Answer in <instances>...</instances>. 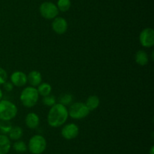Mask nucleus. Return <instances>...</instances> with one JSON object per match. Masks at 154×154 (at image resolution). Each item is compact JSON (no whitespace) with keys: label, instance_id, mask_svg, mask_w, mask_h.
<instances>
[{"label":"nucleus","instance_id":"9b49d317","mask_svg":"<svg viewBox=\"0 0 154 154\" xmlns=\"http://www.w3.org/2000/svg\"><path fill=\"white\" fill-rule=\"evenodd\" d=\"M25 124L30 129L38 128L40 124V118L35 113H29L26 116Z\"/></svg>","mask_w":154,"mask_h":154},{"label":"nucleus","instance_id":"4468645a","mask_svg":"<svg viewBox=\"0 0 154 154\" xmlns=\"http://www.w3.org/2000/svg\"><path fill=\"white\" fill-rule=\"evenodd\" d=\"M135 60L139 66H144L149 62V56L144 50H139L135 55Z\"/></svg>","mask_w":154,"mask_h":154},{"label":"nucleus","instance_id":"20e7f679","mask_svg":"<svg viewBox=\"0 0 154 154\" xmlns=\"http://www.w3.org/2000/svg\"><path fill=\"white\" fill-rule=\"evenodd\" d=\"M29 151L32 154H42L47 148V140L41 134H35L29 140Z\"/></svg>","mask_w":154,"mask_h":154},{"label":"nucleus","instance_id":"6e6552de","mask_svg":"<svg viewBox=\"0 0 154 154\" xmlns=\"http://www.w3.org/2000/svg\"><path fill=\"white\" fill-rule=\"evenodd\" d=\"M79 134V127L75 123H68L63 127L61 135L66 140H73Z\"/></svg>","mask_w":154,"mask_h":154},{"label":"nucleus","instance_id":"393cba45","mask_svg":"<svg viewBox=\"0 0 154 154\" xmlns=\"http://www.w3.org/2000/svg\"><path fill=\"white\" fill-rule=\"evenodd\" d=\"M150 154H154V146H152L150 149Z\"/></svg>","mask_w":154,"mask_h":154},{"label":"nucleus","instance_id":"aec40b11","mask_svg":"<svg viewBox=\"0 0 154 154\" xmlns=\"http://www.w3.org/2000/svg\"><path fill=\"white\" fill-rule=\"evenodd\" d=\"M57 6L59 11H61L62 12H66L70 8L71 1L70 0H58Z\"/></svg>","mask_w":154,"mask_h":154},{"label":"nucleus","instance_id":"9d476101","mask_svg":"<svg viewBox=\"0 0 154 154\" xmlns=\"http://www.w3.org/2000/svg\"><path fill=\"white\" fill-rule=\"evenodd\" d=\"M11 82L14 86L16 87H22L27 83V75L22 71H14L12 72L10 77Z\"/></svg>","mask_w":154,"mask_h":154},{"label":"nucleus","instance_id":"a878e982","mask_svg":"<svg viewBox=\"0 0 154 154\" xmlns=\"http://www.w3.org/2000/svg\"><path fill=\"white\" fill-rule=\"evenodd\" d=\"M2 98H3V92H2V90L0 88V101L2 100Z\"/></svg>","mask_w":154,"mask_h":154},{"label":"nucleus","instance_id":"f03ea898","mask_svg":"<svg viewBox=\"0 0 154 154\" xmlns=\"http://www.w3.org/2000/svg\"><path fill=\"white\" fill-rule=\"evenodd\" d=\"M39 99V94L37 88L32 86H28L23 89L20 95V100L23 105L28 108H31L36 105Z\"/></svg>","mask_w":154,"mask_h":154},{"label":"nucleus","instance_id":"5701e85b","mask_svg":"<svg viewBox=\"0 0 154 154\" xmlns=\"http://www.w3.org/2000/svg\"><path fill=\"white\" fill-rule=\"evenodd\" d=\"M8 80V73L5 69L0 67V85H3Z\"/></svg>","mask_w":154,"mask_h":154},{"label":"nucleus","instance_id":"423d86ee","mask_svg":"<svg viewBox=\"0 0 154 154\" xmlns=\"http://www.w3.org/2000/svg\"><path fill=\"white\" fill-rule=\"evenodd\" d=\"M41 15L45 19L52 20L57 18L59 14V9L55 4L51 2H45L39 8Z\"/></svg>","mask_w":154,"mask_h":154},{"label":"nucleus","instance_id":"f8f14e48","mask_svg":"<svg viewBox=\"0 0 154 154\" xmlns=\"http://www.w3.org/2000/svg\"><path fill=\"white\" fill-rule=\"evenodd\" d=\"M27 80L30 84V86L38 87L42 82V75L40 72L37 70H32L27 75Z\"/></svg>","mask_w":154,"mask_h":154},{"label":"nucleus","instance_id":"6ab92c4d","mask_svg":"<svg viewBox=\"0 0 154 154\" xmlns=\"http://www.w3.org/2000/svg\"><path fill=\"white\" fill-rule=\"evenodd\" d=\"M13 149L17 152H25L27 150V145L23 140H16L13 144Z\"/></svg>","mask_w":154,"mask_h":154},{"label":"nucleus","instance_id":"dca6fc26","mask_svg":"<svg viewBox=\"0 0 154 154\" xmlns=\"http://www.w3.org/2000/svg\"><path fill=\"white\" fill-rule=\"evenodd\" d=\"M23 131L22 128L20 126L12 127L11 131L8 134V137H9V139L13 140H20L23 137Z\"/></svg>","mask_w":154,"mask_h":154},{"label":"nucleus","instance_id":"0eeeda50","mask_svg":"<svg viewBox=\"0 0 154 154\" xmlns=\"http://www.w3.org/2000/svg\"><path fill=\"white\" fill-rule=\"evenodd\" d=\"M139 42L144 48H151L154 45V30L153 28L147 27L140 33Z\"/></svg>","mask_w":154,"mask_h":154},{"label":"nucleus","instance_id":"f3484780","mask_svg":"<svg viewBox=\"0 0 154 154\" xmlns=\"http://www.w3.org/2000/svg\"><path fill=\"white\" fill-rule=\"evenodd\" d=\"M38 92L39 95L42 97L48 96L51 94L52 91V86L48 82H42L37 88Z\"/></svg>","mask_w":154,"mask_h":154},{"label":"nucleus","instance_id":"2eb2a0df","mask_svg":"<svg viewBox=\"0 0 154 154\" xmlns=\"http://www.w3.org/2000/svg\"><path fill=\"white\" fill-rule=\"evenodd\" d=\"M85 104L90 111H93L99 107L100 104V99L96 95H90L86 101Z\"/></svg>","mask_w":154,"mask_h":154},{"label":"nucleus","instance_id":"f257e3e1","mask_svg":"<svg viewBox=\"0 0 154 154\" xmlns=\"http://www.w3.org/2000/svg\"><path fill=\"white\" fill-rule=\"evenodd\" d=\"M69 118L68 109L66 106L57 103L51 107L48 113V125L52 128H58L64 125Z\"/></svg>","mask_w":154,"mask_h":154},{"label":"nucleus","instance_id":"b1692460","mask_svg":"<svg viewBox=\"0 0 154 154\" xmlns=\"http://www.w3.org/2000/svg\"><path fill=\"white\" fill-rule=\"evenodd\" d=\"M2 85H3V88H4V89L6 91H11L14 88L13 84H12L11 82H8V81H6Z\"/></svg>","mask_w":154,"mask_h":154},{"label":"nucleus","instance_id":"1a4fd4ad","mask_svg":"<svg viewBox=\"0 0 154 154\" xmlns=\"http://www.w3.org/2000/svg\"><path fill=\"white\" fill-rule=\"evenodd\" d=\"M51 27L54 33L58 35H63L67 31L68 22L65 18L62 17H57L53 21Z\"/></svg>","mask_w":154,"mask_h":154},{"label":"nucleus","instance_id":"4be33fe9","mask_svg":"<svg viewBox=\"0 0 154 154\" xmlns=\"http://www.w3.org/2000/svg\"><path fill=\"white\" fill-rule=\"evenodd\" d=\"M57 100H56V98L54 96V95H48V96L43 97V99H42V103H43L44 105L48 106V107H52L54 104H57L56 103Z\"/></svg>","mask_w":154,"mask_h":154},{"label":"nucleus","instance_id":"a211bd4d","mask_svg":"<svg viewBox=\"0 0 154 154\" xmlns=\"http://www.w3.org/2000/svg\"><path fill=\"white\" fill-rule=\"evenodd\" d=\"M59 101H60V104H63L64 106H69L72 104V101H73V96H72V94L69 93H65L63 94L59 98Z\"/></svg>","mask_w":154,"mask_h":154},{"label":"nucleus","instance_id":"39448f33","mask_svg":"<svg viewBox=\"0 0 154 154\" xmlns=\"http://www.w3.org/2000/svg\"><path fill=\"white\" fill-rule=\"evenodd\" d=\"M90 112L85 103L82 102L73 103L68 110L69 116L75 119H84L90 114Z\"/></svg>","mask_w":154,"mask_h":154},{"label":"nucleus","instance_id":"7ed1b4c3","mask_svg":"<svg viewBox=\"0 0 154 154\" xmlns=\"http://www.w3.org/2000/svg\"><path fill=\"white\" fill-rule=\"evenodd\" d=\"M17 107L13 102L8 100L0 101V119L2 121H11L16 117Z\"/></svg>","mask_w":154,"mask_h":154},{"label":"nucleus","instance_id":"ddd939ff","mask_svg":"<svg viewBox=\"0 0 154 154\" xmlns=\"http://www.w3.org/2000/svg\"><path fill=\"white\" fill-rule=\"evenodd\" d=\"M11 148V143L8 135L0 134V154H8Z\"/></svg>","mask_w":154,"mask_h":154},{"label":"nucleus","instance_id":"412c9836","mask_svg":"<svg viewBox=\"0 0 154 154\" xmlns=\"http://www.w3.org/2000/svg\"><path fill=\"white\" fill-rule=\"evenodd\" d=\"M12 128V125L9 123V121H2L0 122V132L2 134L7 135L11 131Z\"/></svg>","mask_w":154,"mask_h":154}]
</instances>
